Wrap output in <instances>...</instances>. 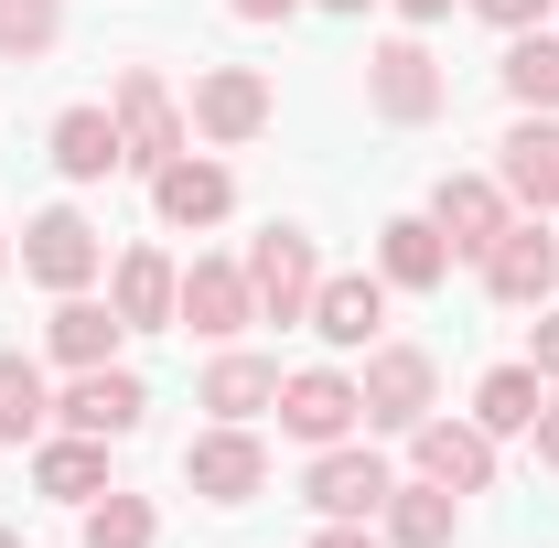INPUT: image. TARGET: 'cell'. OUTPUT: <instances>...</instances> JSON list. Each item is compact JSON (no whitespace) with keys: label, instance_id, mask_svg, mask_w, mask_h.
<instances>
[{"label":"cell","instance_id":"obj_1","mask_svg":"<svg viewBox=\"0 0 559 548\" xmlns=\"http://www.w3.org/2000/svg\"><path fill=\"white\" fill-rule=\"evenodd\" d=\"M108 119H119V151H130V172H162V162H183V97H173V75L162 65H119L108 75Z\"/></svg>","mask_w":559,"mask_h":548},{"label":"cell","instance_id":"obj_2","mask_svg":"<svg viewBox=\"0 0 559 548\" xmlns=\"http://www.w3.org/2000/svg\"><path fill=\"white\" fill-rule=\"evenodd\" d=\"M366 108H377L388 130H430V119L452 108V75H441V55H430L419 33L377 44V55H366Z\"/></svg>","mask_w":559,"mask_h":548},{"label":"cell","instance_id":"obj_3","mask_svg":"<svg viewBox=\"0 0 559 548\" xmlns=\"http://www.w3.org/2000/svg\"><path fill=\"white\" fill-rule=\"evenodd\" d=\"M183 484L205 495V505H248V495H270V441L248 430V419H215L183 441Z\"/></svg>","mask_w":559,"mask_h":548},{"label":"cell","instance_id":"obj_4","mask_svg":"<svg viewBox=\"0 0 559 548\" xmlns=\"http://www.w3.org/2000/svg\"><path fill=\"white\" fill-rule=\"evenodd\" d=\"M248 290H259V323H312V290H323V259L301 226H259L248 237Z\"/></svg>","mask_w":559,"mask_h":548},{"label":"cell","instance_id":"obj_5","mask_svg":"<svg viewBox=\"0 0 559 548\" xmlns=\"http://www.w3.org/2000/svg\"><path fill=\"white\" fill-rule=\"evenodd\" d=\"M355 398H366V430H419V419H430V398H441V366H430L419 344H366Z\"/></svg>","mask_w":559,"mask_h":548},{"label":"cell","instance_id":"obj_6","mask_svg":"<svg viewBox=\"0 0 559 548\" xmlns=\"http://www.w3.org/2000/svg\"><path fill=\"white\" fill-rule=\"evenodd\" d=\"M280 430L301 441V452H334L366 430V398H355L345 366H301V377H280Z\"/></svg>","mask_w":559,"mask_h":548},{"label":"cell","instance_id":"obj_7","mask_svg":"<svg viewBox=\"0 0 559 548\" xmlns=\"http://www.w3.org/2000/svg\"><path fill=\"white\" fill-rule=\"evenodd\" d=\"M474 270H485V290L506 301V312H538V301L559 290V237H549V215H506V237H495Z\"/></svg>","mask_w":559,"mask_h":548},{"label":"cell","instance_id":"obj_8","mask_svg":"<svg viewBox=\"0 0 559 548\" xmlns=\"http://www.w3.org/2000/svg\"><path fill=\"white\" fill-rule=\"evenodd\" d=\"M97 270H108V237L75 205H44L22 226V279H44V290H97Z\"/></svg>","mask_w":559,"mask_h":548},{"label":"cell","instance_id":"obj_9","mask_svg":"<svg viewBox=\"0 0 559 548\" xmlns=\"http://www.w3.org/2000/svg\"><path fill=\"white\" fill-rule=\"evenodd\" d=\"M270 75L259 65H205L194 75V108H183V119H194V140H215V151H237V140H259L270 130Z\"/></svg>","mask_w":559,"mask_h":548},{"label":"cell","instance_id":"obj_10","mask_svg":"<svg viewBox=\"0 0 559 548\" xmlns=\"http://www.w3.org/2000/svg\"><path fill=\"white\" fill-rule=\"evenodd\" d=\"M506 215H516V194L495 172H441L430 183V226L452 237V259H485L495 237H506Z\"/></svg>","mask_w":559,"mask_h":548},{"label":"cell","instance_id":"obj_11","mask_svg":"<svg viewBox=\"0 0 559 548\" xmlns=\"http://www.w3.org/2000/svg\"><path fill=\"white\" fill-rule=\"evenodd\" d=\"M183 334L205 344H237L248 323H259V290H248V259H194L183 270V312H173Z\"/></svg>","mask_w":559,"mask_h":548},{"label":"cell","instance_id":"obj_12","mask_svg":"<svg viewBox=\"0 0 559 548\" xmlns=\"http://www.w3.org/2000/svg\"><path fill=\"white\" fill-rule=\"evenodd\" d=\"M55 419L86 430V441H130L140 419H151V388H140V366H86L66 398H55Z\"/></svg>","mask_w":559,"mask_h":548},{"label":"cell","instance_id":"obj_13","mask_svg":"<svg viewBox=\"0 0 559 548\" xmlns=\"http://www.w3.org/2000/svg\"><path fill=\"white\" fill-rule=\"evenodd\" d=\"M409 463L430 484H452V495H485V484H495V430H485V419H441V409H430L409 430Z\"/></svg>","mask_w":559,"mask_h":548},{"label":"cell","instance_id":"obj_14","mask_svg":"<svg viewBox=\"0 0 559 548\" xmlns=\"http://www.w3.org/2000/svg\"><path fill=\"white\" fill-rule=\"evenodd\" d=\"M388 463L366 452V441H334V452H312V474H301V495H312V516H366L377 527V505H388Z\"/></svg>","mask_w":559,"mask_h":548},{"label":"cell","instance_id":"obj_15","mask_svg":"<svg viewBox=\"0 0 559 548\" xmlns=\"http://www.w3.org/2000/svg\"><path fill=\"white\" fill-rule=\"evenodd\" d=\"M151 205H162V226H183V237H194V226H226V215H237V172L205 162V151H183V162L151 172Z\"/></svg>","mask_w":559,"mask_h":548},{"label":"cell","instance_id":"obj_16","mask_svg":"<svg viewBox=\"0 0 559 548\" xmlns=\"http://www.w3.org/2000/svg\"><path fill=\"white\" fill-rule=\"evenodd\" d=\"M108 301H119L130 334H173V312H183V270H173L162 248H119V259H108Z\"/></svg>","mask_w":559,"mask_h":548},{"label":"cell","instance_id":"obj_17","mask_svg":"<svg viewBox=\"0 0 559 548\" xmlns=\"http://www.w3.org/2000/svg\"><path fill=\"white\" fill-rule=\"evenodd\" d=\"M377 323H388V279H377V270H323V290H312V334L334 344V355H366Z\"/></svg>","mask_w":559,"mask_h":548},{"label":"cell","instance_id":"obj_18","mask_svg":"<svg viewBox=\"0 0 559 548\" xmlns=\"http://www.w3.org/2000/svg\"><path fill=\"white\" fill-rule=\"evenodd\" d=\"M495 183L527 215H549V183H559V119L549 108H516V130L495 140Z\"/></svg>","mask_w":559,"mask_h":548},{"label":"cell","instance_id":"obj_19","mask_svg":"<svg viewBox=\"0 0 559 548\" xmlns=\"http://www.w3.org/2000/svg\"><path fill=\"white\" fill-rule=\"evenodd\" d=\"M377 538H388V548H452V538H463V495H452V484H430V474L388 484Z\"/></svg>","mask_w":559,"mask_h":548},{"label":"cell","instance_id":"obj_20","mask_svg":"<svg viewBox=\"0 0 559 548\" xmlns=\"http://www.w3.org/2000/svg\"><path fill=\"white\" fill-rule=\"evenodd\" d=\"M119 301H97V290H55V323H44V344H55V366H119Z\"/></svg>","mask_w":559,"mask_h":548},{"label":"cell","instance_id":"obj_21","mask_svg":"<svg viewBox=\"0 0 559 548\" xmlns=\"http://www.w3.org/2000/svg\"><path fill=\"white\" fill-rule=\"evenodd\" d=\"M377 279H388V290H441V279H452V237H441L430 215H388V226H377Z\"/></svg>","mask_w":559,"mask_h":548},{"label":"cell","instance_id":"obj_22","mask_svg":"<svg viewBox=\"0 0 559 548\" xmlns=\"http://www.w3.org/2000/svg\"><path fill=\"white\" fill-rule=\"evenodd\" d=\"M33 495H55V505H97V495H108V441H86V430L33 441Z\"/></svg>","mask_w":559,"mask_h":548},{"label":"cell","instance_id":"obj_23","mask_svg":"<svg viewBox=\"0 0 559 548\" xmlns=\"http://www.w3.org/2000/svg\"><path fill=\"white\" fill-rule=\"evenodd\" d=\"M194 409H215V419L280 409V366H270V355H248V344H226V355L205 366V388H194Z\"/></svg>","mask_w":559,"mask_h":548},{"label":"cell","instance_id":"obj_24","mask_svg":"<svg viewBox=\"0 0 559 548\" xmlns=\"http://www.w3.org/2000/svg\"><path fill=\"white\" fill-rule=\"evenodd\" d=\"M55 172H66V183H108V172H130L119 119H108V108H66V119H55Z\"/></svg>","mask_w":559,"mask_h":548},{"label":"cell","instance_id":"obj_25","mask_svg":"<svg viewBox=\"0 0 559 548\" xmlns=\"http://www.w3.org/2000/svg\"><path fill=\"white\" fill-rule=\"evenodd\" d=\"M538 409H549V377L516 355V366H485V388H474V419H485L495 441H516V430H538Z\"/></svg>","mask_w":559,"mask_h":548},{"label":"cell","instance_id":"obj_26","mask_svg":"<svg viewBox=\"0 0 559 548\" xmlns=\"http://www.w3.org/2000/svg\"><path fill=\"white\" fill-rule=\"evenodd\" d=\"M506 97H516V108H549L559 119V33L549 22H538V33H506Z\"/></svg>","mask_w":559,"mask_h":548},{"label":"cell","instance_id":"obj_27","mask_svg":"<svg viewBox=\"0 0 559 548\" xmlns=\"http://www.w3.org/2000/svg\"><path fill=\"white\" fill-rule=\"evenodd\" d=\"M44 419H55V388H44V366L0 344V452H11V441H44Z\"/></svg>","mask_w":559,"mask_h":548},{"label":"cell","instance_id":"obj_28","mask_svg":"<svg viewBox=\"0 0 559 548\" xmlns=\"http://www.w3.org/2000/svg\"><path fill=\"white\" fill-rule=\"evenodd\" d=\"M66 44V0H0V65H44Z\"/></svg>","mask_w":559,"mask_h":548},{"label":"cell","instance_id":"obj_29","mask_svg":"<svg viewBox=\"0 0 559 548\" xmlns=\"http://www.w3.org/2000/svg\"><path fill=\"white\" fill-rule=\"evenodd\" d=\"M151 538H162L151 495H119V484H108V495L86 505V548H151Z\"/></svg>","mask_w":559,"mask_h":548},{"label":"cell","instance_id":"obj_30","mask_svg":"<svg viewBox=\"0 0 559 548\" xmlns=\"http://www.w3.org/2000/svg\"><path fill=\"white\" fill-rule=\"evenodd\" d=\"M474 11H485L495 33H538V22H549L559 0H474Z\"/></svg>","mask_w":559,"mask_h":548},{"label":"cell","instance_id":"obj_31","mask_svg":"<svg viewBox=\"0 0 559 548\" xmlns=\"http://www.w3.org/2000/svg\"><path fill=\"white\" fill-rule=\"evenodd\" d=\"M312 548H388V538H377L366 516H323V538H312Z\"/></svg>","mask_w":559,"mask_h":548},{"label":"cell","instance_id":"obj_32","mask_svg":"<svg viewBox=\"0 0 559 548\" xmlns=\"http://www.w3.org/2000/svg\"><path fill=\"white\" fill-rule=\"evenodd\" d=\"M527 366H538V377L559 388V312H538V334H527Z\"/></svg>","mask_w":559,"mask_h":548},{"label":"cell","instance_id":"obj_33","mask_svg":"<svg viewBox=\"0 0 559 548\" xmlns=\"http://www.w3.org/2000/svg\"><path fill=\"white\" fill-rule=\"evenodd\" d=\"M527 441H538V463H559V388H549V409H538V430H527Z\"/></svg>","mask_w":559,"mask_h":548},{"label":"cell","instance_id":"obj_34","mask_svg":"<svg viewBox=\"0 0 559 548\" xmlns=\"http://www.w3.org/2000/svg\"><path fill=\"white\" fill-rule=\"evenodd\" d=\"M226 11H237V22H290L301 0H226Z\"/></svg>","mask_w":559,"mask_h":548},{"label":"cell","instance_id":"obj_35","mask_svg":"<svg viewBox=\"0 0 559 548\" xmlns=\"http://www.w3.org/2000/svg\"><path fill=\"white\" fill-rule=\"evenodd\" d=\"M399 22H452V0H388Z\"/></svg>","mask_w":559,"mask_h":548},{"label":"cell","instance_id":"obj_36","mask_svg":"<svg viewBox=\"0 0 559 548\" xmlns=\"http://www.w3.org/2000/svg\"><path fill=\"white\" fill-rule=\"evenodd\" d=\"M312 11H345V22H355V11H377V0H312Z\"/></svg>","mask_w":559,"mask_h":548},{"label":"cell","instance_id":"obj_37","mask_svg":"<svg viewBox=\"0 0 559 548\" xmlns=\"http://www.w3.org/2000/svg\"><path fill=\"white\" fill-rule=\"evenodd\" d=\"M0 270H11V237H0Z\"/></svg>","mask_w":559,"mask_h":548},{"label":"cell","instance_id":"obj_38","mask_svg":"<svg viewBox=\"0 0 559 548\" xmlns=\"http://www.w3.org/2000/svg\"><path fill=\"white\" fill-rule=\"evenodd\" d=\"M0 548H22V538H11V527H0Z\"/></svg>","mask_w":559,"mask_h":548},{"label":"cell","instance_id":"obj_39","mask_svg":"<svg viewBox=\"0 0 559 548\" xmlns=\"http://www.w3.org/2000/svg\"><path fill=\"white\" fill-rule=\"evenodd\" d=\"M549 215H559V183H549Z\"/></svg>","mask_w":559,"mask_h":548}]
</instances>
